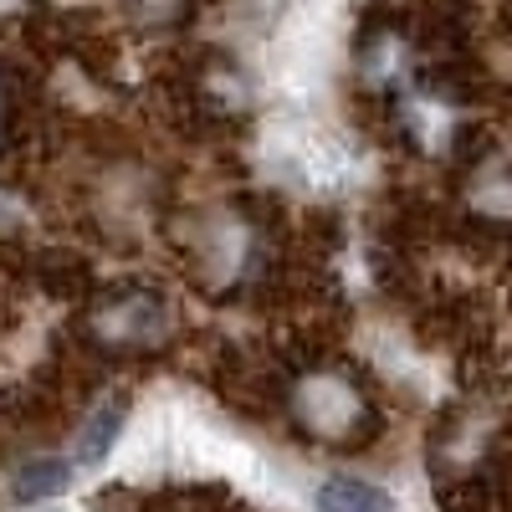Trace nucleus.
I'll list each match as a JSON object with an SVG mask.
<instances>
[{"mask_svg":"<svg viewBox=\"0 0 512 512\" xmlns=\"http://www.w3.org/2000/svg\"><path fill=\"white\" fill-rule=\"evenodd\" d=\"M272 159L308 190H338L354 175V154L344 149V139L323 134V128H313V123L272 128Z\"/></svg>","mask_w":512,"mask_h":512,"instance_id":"nucleus-2","label":"nucleus"},{"mask_svg":"<svg viewBox=\"0 0 512 512\" xmlns=\"http://www.w3.org/2000/svg\"><path fill=\"white\" fill-rule=\"evenodd\" d=\"M338 47V0H303L292 6V16L277 31V52H272V82L292 98H308L328 82Z\"/></svg>","mask_w":512,"mask_h":512,"instance_id":"nucleus-1","label":"nucleus"},{"mask_svg":"<svg viewBox=\"0 0 512 512\" xmlns=\"http://www.w3.org/2000/svg\"><path fill=\"white\" fill-rule=\"evenodd\" d=\"M318 512H395L390 492H379L374 482L359 477H333L318 487Z\"/></svg>","mask_w":512,"mask_h":512,"instance_id":"nucleus-3","label":"nucleus"},{"mask_svg":"<svg viewBox=\"0 0 512 512\" xmlns=\"http://www.w3.org/2000/svg\"><path fill=\"white\" fill-rule=\"evenodd\" d=\"M113 410H103L93 425H88V436H82V446H77V461H98L103 451H108V441H113Z\"/></svg>","mask_w":512,"mask_h":512,"instance_id":"nucleus-6","label":"nucleus"},{"mask_svg":"<svg viewBox=\"0 0 512 512\" xmlns=\"http://www.w3.org/2000/svg\"><path fill=\"white\" fill-rule=\"evenodd\" d=\"M303 410H308V420L313 425H344L349 415H354V395L344 390V384H308L303 390Z\"/></svg>","mask_w":512,"mask_h":512,"instance_id":"nucleus-4","label":"nucleus"},{"mask_svg":"<svg viewBox=\"0 0 512 512\" xmlns=\"http://www.w3.org/2000/svg\"><path fill=\"white\" fill-rule=\"evenodd\" d=\"M67 482V472L57 461H47V466H26V477H21V497H47V492H57Z\"/></svg>","mask_w":512,"mask_h":512,"instance_id":"nucleus-5","label":"nucleus"}]
</instances>
